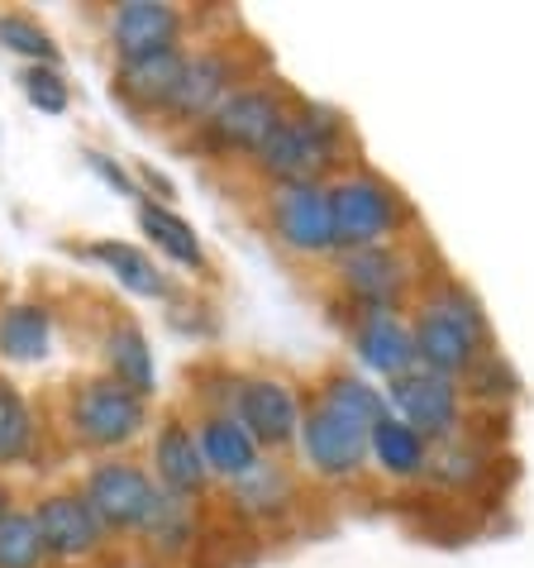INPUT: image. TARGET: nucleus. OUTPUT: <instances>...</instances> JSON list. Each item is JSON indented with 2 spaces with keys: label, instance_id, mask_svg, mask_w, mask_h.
Segmentation results:
<instances>
[{
  "label": "nucleus",
  "instance_id": "25",
  "mask_svg": "<svg viewBox=\"0 0 534 568\" xmlns=\"http://www.w3.org/2000/svg\"><path fill=\"white\" fill-rule=\"evenodd\" d=\"M368 449H372V473H382L387 483H420L430 478L434 464V445L420 430H411L401 416H382L368 430Z\"/></svg>",
  "mask_w": 534,
  "mask_h": 568
},
{
  "label": "nucleus",
  "instance_id": "6",
  "mask_svg": "<svg viewBox=\"0 0 534 568\" xmlns=\"http://www.w3.org/2000/svg\"><path fill=\"white\" fill-rule=\"evenodd\" d=\"M329 282L339 292V306L349 311H411L420 287H425V267H420L415 240H401L335 254Z\"/></svg>",
  "mask_w": 534,
  "mask_h": 568
},
{
  "label": "nucleus",
  "instance_id": "24",
  "mask_svg": "<svg viewBox=\"0 0 534 568\" xmlns=\"http://www.w3.org/2000/svg\"><path fill=\"white\" fill-rule=\"evenodd\" d=\"M58 339V311L39 296H10L0 311V363H43Z\"/></svg>",
  "mask_w": 534,
  "mask_h": 568
},
{
  "label": "nucleus",
  "instance_id": "21",
  "mask_svg": "<svg viewBox=\"0 0 534 568\" xmlns=\"http://www.w3.org/2000/svg\"><path fill=\"white\" fill-rule=\"evenodd\" d=\"M225 497H229L234 516L254 520V526H273V520L291 516L296 501H301V473L287 468L281 459H263L254 473H248V478L229 483Z\"/></svg>",
  "mask_w": 534,
  "mask_h": 568
},
{
  "label": "nucleus",
  "instance_id": "4",
  "mask_svg": "<svg viewBox=\"0 0 534 568\" xmlns=\"http://www.w3.org/2000/svg\"><path fill=\"white\" fill-rule=\"evenodd\" d=\"M325 192H329V225H335V254L415 240L420 211L372 163H353L335 182H325Z\"/></svg>",
  "mask_w": 534,
  "mask_h": 568
},
{
  "label": "nucleus",
  "instance_id": "16",
  "mask_svg": "<svg viewBox=\"0 0 534 568\" xmlns=\"http://www.w3.org/2000/svg\"><path fill=\"white\" fill-rule=\"evenodd\" d=\"M192 34V14L172 0H124L105 14V49L115 53V62L182 49Z\"/></svg>",
  "mask_w": 534,
  "mask_h": 568
},
{
  "label": "nucleus",
  "instance_id": "15",
  "mask_svg": "<svg viewBox=\"0 0 534 568\" xmlns=\"http://www.w3.org/2000/svg\"><path fill=\"white\" fill-rule=\"evenodd\" d=\"M148 473L158 478L163 493L172 497H186V501H201L210 493V468H206V454H201V439H196V425L182 406H167L153 425V445H148Z\"/></svg>",
  "mask_w": 534,
  "mask_h": 568
},
{
  "label": "nucleus",
  "instance_id": "23",
  "mask_svg": "<svg viewBox=\"0 0 534 568\" xmlns=\"http://www.w3.org/2000/svg\"><path fill=\"white\" fill-rule=\"evenodd\" d=\"M196 507H201V501L158 493L148 520H144V526H138V535H134V545L144 549V559L163 564V568L192 559V549H196V540H201V516H196Z\"/></svg>",
  "mask_w": 534,
  "mask_h": 568
},
{
  "label": "nucleus",
  "instance_id": "29",
  "mask_svg": "<svg viewBox=\"0 0 534 568\" xmlns=\"http://www.w3.org/2000/svg\"><path fill=\"white\" fill-rule=\"evenodd\" d=\"M0 568H49L34 511L20 507V501L10 511H0Z\"/></svg>",
  "mask_w": 534,
  "mask_h": 568
},
{
  "label": "nucleus",
  "instance_id": "3",
  "mask_svg": "<svg viewBox=\"0 0 534 568\" xmlns=\"http://www.w3.org/2000/svg\"><path fill=\"white\" fill-rule=\"evenodd\" d=\"M58 425L68 445L86 449L91 459H110V454H130V445L148 435L153 406L115 377L82 373L58 392Z\"/></svg>",
  "mask_w": 534,
  "mask_h": 568
},
{
  "label": "nucleus",
  "instance_id": "11",
  "mask_svg": "<svg viewBox=\"0 0 534 568\" xmlns=\"http://www.w3.org/2000/svg\"><path fill=\"white\" fill-rule=\"evenodd\" d=\"M229 412L239 416V425L254 435V445L267 454V459H281V454L296 449L301 416H306V397H301V387H296L291 377L254 368V373H239Z\"/></svg>",
  "mask_w": 534,
  "mask_h": 568
},
{
  "label": "nucleus",
  "instance_id": "20",
  "mask_svg": "<svg viewBox=\"0 0 534 568\" xmlns=\"http://www.w3.org/2000/svg\"><path fill=\"white\" fill-rule=\"evenodd\" d=\"M82 254L96 263V267H105L110 277L120 282L130 296H144V302H172L182 287L172 282V273L167 267L153 258V248H144V244H130V240H91V244H82Z\"/></svg>",
  "mask_w": 534,
  "mask_h": 568
},
{
  "label": "nucleus",
  "instance_id": "14",
  "mask_svg": "<svg viewBox=\"0 0 534 568\" xmlns=\"http://www.w3.org/2000/svg\"><path fill=\"white\" fill-rule=\"evenodd\" d=\"M343 311V339L358 358V373H368L372 383H391V377L415 368V329L411 315L401 311Z\"/></svg>",
  "mask_w": 534,
  "mask_h": 568
},
{
  "label": "nucleus",
  "instance_id": "32",
  "mask_svg": "<svg viewBox=\"0 0 534 568\" xmlns=\"http://www.w3.org/2000/svg\"><path fill=\"white\" fill-rule=\"evenodd\" d=\"M10 507H14V493H10V483L0 478V511H10Z\"/></svg>",
  "mask_w": 534,
  "mask_h": 568
},
{
  "label": "nucleus",
  "instance_id": "27",
  "mask_svg": "<svg viewBox=\"0 0 534 568\" xmlns=\"http://www.w3.org/2000/svg\"><path fill=\"white\" fill-rule=\"evenodd\" d=\"M43 454V416L10 373H0V473L29 468Z\"/></svg>",
  "mask_w": 534,
  "mask_h": 568
},
{
  "label": "nucleus",
  "instance_id": "26",
  "mask_svg": "<svg viewBox=\"0 0 534 568\" xmlns=\"http://www.w3.org/2000/svg\"><path fill=\"white\" fill-rule=\"evenodd\" d=\"M310 397L316 402H325V406H335V412H343V416H353L358 425H372L382 420V416H391V402H387V387L382 383H372L368 373H358V368H349V363H325V368L310 377Z\"/></svg>",
  "mask_w": 534,
  "mask_h": 568
},
{
  "label": "nucleus",
  "instance_id": "30",
  "mask_svg": "<svg viewBox=\"0 0 534 568\" xmlns=\"http://www.w3.org/2000/svg\"><path fill=\"white\" fill-rule=\"evenodd\" d=\"M20 91L24 101L39 110V115H68L72 110V82L62 68L49 62H34V68H20Z\"/></svg>",
  "mask_w": 534,
  "mask_h": 568
},
{
  "label": "nucleus",
  "instance_id": "1",
  "mask_svg": "<svg viewBox=\"0 0 534 568\" xmlns=\"http://www.w3.org/2000/svg\"><path fill=\"white\" fill-rule=\"evenodd\" d=\"M411 329H415V363L439 377H453V383H463L486 354H496L486 306L449 267L425 277V287H420L411 306Z\"/></svg>",
  "mask_w": 534,
  "mask_h": 568
},
{
  "label": "nucleus",
  "instance_id": "7",
  "mask_svg": "<svg viewBox=\"0 0 534 568\" xmlns=\"http://www.w3.org/2000/svg\"><path fill=\"white\" fill-rule=\"evenodd\" d=\"M254 77H263V62L248 53L244 43H229V39L192 43V58H186V72H182V87H177V97H172L167 115L158 124L192 134L201 120H210L215 110L225 105L244 82H254Z\"/></svg>",
  "mask_w": 534,
  "mask_h": 568
},
{
  "label": "nucleus",
  "instance_id": "10",
  "mask_svg": "<svg viewBox=\"0 0 534 568\" xmlns=\"http://www.w3.org/2000/svg\"><path fill=\"white\" fill-rule=\"evenodd\" d=\"M263 230L281 254L329 263L335 258V225H329V192L325 182H287L263 186Z\"/></svg>",
  "mask_w": 534,
  "mask_h": 568
},
{
  "label": "nucleus",
  "instance_id": "28",
  "mask_svg": "<svg viewBox=\"0 0 534 568\" xmlns=\"http://www.w3.org/2000/svg\"><path fill=\"white\" fill-rule=\"evenodd\" d=\"M0 49L24 58V68L34 62H49V68H62V49L53 39V29L29 10H0Z\"/></svg>",
  "mask_w": 534,
  "mask_h": 568
},
{
  "label": "nucleus",
  "instance_id": "18",
  "mask_svg": "<svg viewBox=\"0 0 534 568\" xmlns=\"http://www.w3.org/2000/svg\"><path fill=\"white\" fill-rule=\"evenodd\" d=\"M101 373L115 377V383H124L130 392H138V397H158V363H153V344L144 335V325L134 321V315H124L115 306V315L105 321L101 329Z\"/></svg>",
  "mask_w": 534,
  "mask_h": 568
},
{
  "label": "nucleus",
  "instance_id": "5",
  "mask_svg": "<svg viewBox=\"0 0 534 568\" xmlns=\"http://www.w3.org/2000/svg\"><path fill=\"white\" fill-rule=\"evenodd\" d=\"M296 105H301L296 87L263 72L234 91L210 120H201L196 130L186 134V144L206 158H254L267 139L281 130V120H287Z\"/></svg>",
  "mask_w": 534,
  "mask_h": 568
},
{
  "label": "nucleus",
  "instance_id": "31",
  "mask_svg": "<svg viewBox=\"0 0 534 568\" xmlns=\"http://www.w3.org/2000/svg\"><path fill=\"white\" fill-rule=\"evenodd\" d=\"M82 163H86L91 172H96V178H101V182L110 186V192H120V196H130V201H138V196H144V186H138V178H134V172L120 163L115 153H101V149H82Z\"/></svg>",
  "mask_w": 534,
  "mask_h": 568
},
{
  "label": "nucleus",
  "instance_id": "2",
  "mask_svg": "<svg viewBox=\"0 0 534 568\" xmlns=\"http://www.w3.org/2000/svg\"><path fill=\"white\" fill-rule=\"evenodd\" d=\"M358 158V139L343 110L325 101H306L281 120V130L248 158L254 178L263 186H287V182H335L339 172H349Z\"/></svg>",
  "mask_w": 534,
  "mask_h": 568
},
{
  "label": "nucleus",
  "instance_id": "12",
  "mask_svg": "<svg viewBox=\"0 0 534 568\" xmlns=\"http://www.w3.org/2000/svg\"><path fill=\"white\" fill-rule=\"evenodd\" d=\"M29 511H34L43 555H49V564H58V568H86L110 549V530L101 526V516L91 511V501L82 497L76 483L39 493L29 501Z\"/></svg>",
  "mask_w": 534,
  "mask_h": 568
},
{
  "label": "nucleus",
  "instance_id": "22",
  "mask_svg": "<svg viewBox=\"0 0 534 568\" xmlns=\"http://www.w3.org/2000/svg\"><path fill=\"white\" fill-rule=\"evenodd\" d=\"M192 425H196L201 454H206V468H210L215 483H225V487L239 483V478H248V473L267 459L234 412H196Z\"/></svg>",
  "mask_w": 534,
  "mask_h": 568
},
{
  "label": "nucleus",
  "instance_id": "33",
  "mask_svg": "<svg viewBox=\"0 0 534 568\" xmlns=\"http://www.w3.org/2000/svg\"><path fill=\"white\" fill-rule=\"evenodd\" d=\"M10 306V287H6V282H0V311H6Z\"/></svg>",
  "mask_w": 534,
  "mask_h": 568
},
{
  "label": "nucleus",
  "instance_id": "19",
  "mask_svg": "<svg viewBox=\"0 0 534 568\" xmlns=\"http://www.w3.org/2000/svg\"><path fill=\"white\" fill-rule=\"evenodd\" d=\"M134 220H138V230H144V240L153 244V254H163L167 263L186 267L192 277H210L215 273L210 248H206V240H201V230L182 211H172L167 201L138 196L134 201Z\"/></svg>",
  "mask_w": 534,
  "mask_h": 568
},
{
  "label": "nucleus",
  "instance_id": "13",
  "mask_svg": "<svg viewBox=\"0 0 534 568\" xmlns=\"http://www.w3.org/2000/svg\"><path fill=\"white\" fill-rule=\"evenodd\" d=\"M387 387V402H391V416H401L411 430H420L430 445H453L463 435V416H468V397L453 377H439L430 368H415L391 377Z\"/></svg>",
  "mask_w": 534,
  "mask_h": 568
},
{
  "label": "nucleus",
  "instance_id": "8",
  "mask_svg": "<svg viewBox=\"0 0 534 568\" xmlns=\"http://www.w3.org/2000/svg\"><path fill=\"white\" fill-rule=\"evenodd\" d=\"M296 464L310 473L316 483L329 487H349L372 473V449H368V425H358L353 416L335 412V406L316 402L306 392V416L301 435H296Z\"/></svg>",
  "mask_w": 534,
  "mask_h": 568
},
{
  "label": "nucleus",
  "instance_id": "9",
  "mask_svg": "<svg viewBox=\"0 0 534 568\" xmlns=\"http://www.w3.org/2000/svg\"><path fill=\"white\" fill-rule=\"evenodd\" d=\"M76 487H82V497L91 501V511L101 516L110 540H134L138 526H144L148 511H153V501L163 493L158 478L148 473V464L134 459V454L91 459Z\"/></svg>",
  "mask_w": 534,
  "mask_h": 568
},
{
  "label": "nucleus",
  "instance_id": "17",
  "mask_svg": "<svg viewBox=\"0 0 534 568\" xmlns=\"http://www.w3.org/2000/svg\"><path fill=\"white\" fill-rule=\"evenodd\" d=\"M186 58H192V43H182V49H163V53H144V58H130V62H115V72H110V97H115L124 115H134L138 124L163 120L172 97H177V87H182Z\"/></svg>",
  "mask_w": 534,
  "mask_h": 568
}]
</instances>
